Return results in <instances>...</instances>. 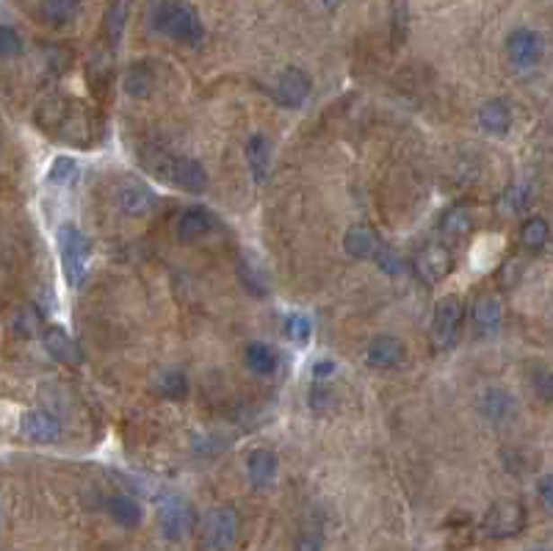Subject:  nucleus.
Wrapping results in <instances>:
<instances>
[{"label":"nucleus","mask_w":553,"mask_h":551,"mask_svg":"<svg viewBox=\"0 0 553 551\" xmlns=\"http://www.w3.org/2000/svg\"><path fill=\"white\" fill-rule=\"evenodd\" d=\"M548 239H550V228H548V222L542 216H531V219H526L523 222V228H521V241H523V247L526 249H542L545 244H548Z\"/></svg>","instance_id":"bb28decb"},{"label":"nucleus","mask_w":553,"mask_h":551,"mask_svg":"<svg viewBox=\"0 0 553 551\" xmlns=\"http://www.w3.org/2000/svg\"><path fill=\"white\" fill-rule=\"evenodd\" d=\"M407 36V0H393V45Z\"/></svg>","instance_id":"c9c22d12"},{"label":"nucleus","mask_w":553,"mask_h":551,"mask_svg":"<svg viewBox=\"0 0 553 551\" xmlns=\"http://www.w3.org/2000/svg\"><path fill=\"white\" fill-rule=\"evenodd\" d=\"M377 264H379V269L382 272H388V275H401L404 272V261H401V255L396 252V249H390V247H377Z\"/></svg>","instance_id":"f704fd0d"},{"label":"nucleus","mask_w":553,"mask_h":551,"mask_svg":"<svg viewBox=\"0 0 553 551\" xmlns=\"http://www.w3.org/2000/svg\"><path fill=\"white\" fill-rule=\"evenodd\" d=\"M22 53L20 33L9 25H0V59H14Z\"/></svg>","instance_id":"72a5a7b5"},{"label":"nucleus","mask_w":553,"mask_h":551,"mask_svg":"<svg viewBox=\"0 0 553 551\" xmlns=\"http://www.w3.org/2000/svg\"><path fill=\"white\" fill-rule=\"evenodd\" d=\"M297 551H321V537L313 535V532L299 535V540H297Z\"/></svg>","instance_id":"4c0bfd02"},{"label":"nucleus","mask_w":553,"mask_h":551,"mask_svg":"<svg viewBox=\"0 0 553 551\" xmlns=\"http://www.w3.org/2000/svg\"><path fill=\"white\" fill-rule=\"evenodd\" d=\"M156 194L144 186V183L138 180H125L122 183V189H120V205L128 216H147V213H153L156 208Z\"/></svg>","instance_id":"dca6fc26"},{"label":"nucleus","mask_w":553,"mask_h":551,"mask_svg":"<svg viewBox=\"0 0 553 551\" xmlns=\"http://www.w3.org/2000/svg\"><path fill=\"white\" fill-rule=\"evenodd\" d=\"M141 164L144 169L156 175L158 180L169 183L174 189H183V192H192V194H202L208 189V172L200 161L189 158V156H174V153H166L161 147H144L141 150Z\"/></svg>","instance_id":"f03ea898"},{"label":"nucleus","mask_w":553,"mask_h":551,"mask_svg":"<svg viewBox=\"0 0 553 551\" xmlns=\"http://www.w3.org/2000/svg\"><path fill=\"white\" fill-rule=\"evenodd\" d=\"M244 360H246V366H249V369H252L257 377H269V375L277 372V352H274L269 344H263V341L246 344Z\"/></svg>","instance_id":"5701e85b"},{"label":"nucleus","mask_w":553,"mask_h":551,"mask_svg":"<svg viewBox=\"0 0 553 551\" xmlns=\"http://www.w3.org/2000/svg\"><path fill=\"white\" fill-rule=\"evenodd\" d=\"M150 25L180 45H200L205 36L202 20L186 0H156L150 6Z\"/></svg>","instance_id":"7ed1b4c3"},{"label":"nucleus","mask_w":553,"mask_h":551,"mask_svg":"<svg viewBox=\"0 0 553 551\" xmlns=\"http://www.w3.org/2000/svg\"><path fill=\"white\" fill-rule=\"evenodd\" d=\"M404 357H407V349H404V341H398L396 336H377L365 352V360L374 369H393V366L404 363Z\"/></svg>","instance_id":"ddd939ff"},{"label":"nucleus","mask_w":553,"mask_h":551,"mask_svg":"<svg viewBox=\"0 0 553 551\" xmlns=\"http://www.w3.org/2000/svg\"><path fill=\"white\" fill-rule=\"evenodd\" d=\"M81 14V0H42V17L50 25H69Z\"/></svg>","instance_id":"a878e982"},{"label":"nucleus","mask_w":553,"mask_h":551,"mask_svg":"<svg viewBox=\"0 0 553 551\" xmlns=\"http://www.w3.org/2000/svg\"><path fill=\"white\" fill-rule=\"evenodd\" d=\"M246 164L254 183H266L272 175V141L263 133H254L246 141Z\"/></svg>","instance_id":"f3484780"},{"label":"nucleus","mask_w":553,"mask_h":551,"mask_svg":"<svg viewBox=\"0 0 553 551\" xmlns=\"http://www.w3.org/2000/svg\"><path fill=\"white\" fill-rule=\"evenodd\" d=\"M158 521H161V532H164L166 540H183V537H189L194 532L197 512L186 499L166 496L158 504Z\"/></svg>","instance_id":"423d86ee"},{"label":"nucleus","mask_w":553,"mask_h":551,"mask_svg":"<svg viewBox=\"0 0 553 551\" xmlns=\"http://www.w3.org/2000/svg\"><path fill=\"white\" fill-rule=\"evenodd\" d=\"M277 455L269 449H254L246 460V471H249V480L254 488H269L277 480Z\"/></svg>","instance_id":"6ab92c4d"},{"label":"nucleus","mask_w":553,"mask_h":551,"mask_svg":"<svg viewBox=\"0 0 553 551\" xmlns=\"http://www.w3.org/2000/svg\"><path fill=\"white\" fill-rule=\"evenodd\" d=\"M108 512L120 527H138L141 524V504L130 496H111L108 499Z\"/></svg>","instance_id":"393cba45"},{"label":"nucleus","mask_w":553,"mask_h":551,"mask_svg":"<svg viewBox=\"0 0 553 551\" xmlns=\"http://www.w3.org/2000/svg\"><path fill=\"white\" fill-rule=\"evenodd\" d=\"M540 496H542L545 507H550V504H553V493H550V476H542V480H540Z\"/></svg>","instance_id":"ea45409f"},{"label":"nucleus","mask_w":553,"mask_h":551,"mask_svg":"<svg viewBox=\"0 0 553 551\" xmlns=\"http://www.w3.org/2000/svg\"><path fill=\"white\" fill-rule=\"evenodd\" d=\"M531 551H548V548H531Z\"/></svg>","instance_id":"37998d69"},{"label":"nucleus","mask_w":553,"mask_h":551,"mask_svg":"<svg viewBox=\"0 0 553 551\" xmlns=\"http://www.w3.org/2000/svg\"><path fill=\"white\" fill-rule=\"evenodd\" d=\"M36 120H40L42 131L58 136L61 141L78 144V147H89L94 141V114L78 100L50 97L40 105Z\"/></svg>","instance_id":"f257e3e1"},{"label":"nucleus","mask_w":553,"mask_h":551,"mask_svg":"<svg viewBox=\"0 0 553 551\" xmlns=\"http://www.w3.org/2000/svg\"><path fill=\"white\" fill-rule=\"evenodd\" d=\"M308 97H310V78L305 76V72L297 67L282 69V76L277 81V100L282 105L299 108Z\"/></svg>","instance_id":"f8f14e48"},{"label":"nucleus","mask_w":553,"mask_h":551,"mask_svg":"<svg viewBox=\"0 0 553 551\" xmlns=\"http://www.w3.org/2000/svg\"><path fill=\"white\" fill-rule=\"evenodd\" d=\"M161 391H164V396H169V399H183L189 393V380H186V375L183 372H177V369H169V372H164L161 375Z\"/></svg>","instance_id":"473e14b6"},{"label":"nucleus","mask_w":553,"mask_h":551,"mask_svg":"<svg viewBox=\"0 0 553 551\" xmlns=\"http://www.w3.org/2000/svg\"><path fill=\"white\" fill-rule=\"evenodd\" d=\"M17 330L22 336H36V330H40V316H36V311L33 308H28L20 319H17Z\"/></svg>","instance_id":"e433bc0d"},{"label":"nucleus","mask_w":553,"mask_h":551,"mask_svg":"<svg viewBox=\"0 0 553 551\" xmlns=\"http://www.w3.org/2000/svg\"><path fill=\"white\" fill-rule=\"evenodd\" d=\"M45 347H48L50 357L64 363V366H81L84 363V352L76 344V339H72L67 330L56 327V324L45 330Z\"/></svg>","instance_id":"2eb2a0df"},{"label":"nucleus","mask_w":553,"mask_h":551,"mask_svg":"<svg viewBox=\"0 0 553 551\" xmlns=\"http://www.w3.org/2000/svg\"><path fill=\"white\" fill-rule=\"evenodd\" d=\"M415 269L426 283H440L446 280L454 269V258H451V249L446 244H429L418 252L415 258Z\"/></svg>","instance_id":"1a4fd4ad"},{"label":"nucleus","mask_w":553,"mask_h":551,"mask_svg":"<svg viewBox=\"0 0 553 551\" xmlns=\"http://www.w3.org/2000/svg\"><path fill=\"white\" fill-rule=\"evenodd\" d=\"M459 324H462V303L459 297H442L434 308L432 316V344L437 349H449L454 347L457 336H459Z\"/></svg>","instance_id":"6e6552de"},{"label":"nucleus","mask_w":553,"mask_h":551,"mask_svg":"<svg viewBox=\"0 0 553 551\" xmlns=\"http://www.w3.org/2000/svg\"><path fill=\"white\" fill-rule=\"evenodd\" d=\"M78 177V161L69 158V156H58L53 164H50V172H48V180L53 186H69L72 180Z\"/></svg>","instance_id":"7c9ffc66"},{"label":"nucleus","mask_w":553,"mask_h":551,"mask_svg":"<svg viewBox=\"0 0 553 551\" xmlns=\"http://www.w3.org/2000/svg\"><path fill=\"white\" fill-rule=\"evenodd\" d=\"M531 203V192L526 186H509L501 197H498V211L504 216H518L526 205Z\"/></svg>","instance_id":"c756f323"},{"label":"nucleus","mask_w":553,"mask_h":551,"mask_svg":"<svg viewBox=\"0 0 553 551\" xmlns=\"http://www.w3.org/2000/svg\"><path fill=\"white\" fill-rule=\"evenodd\" d=\"M506 53L512 59L514 67H521V69H529L540 61L542 56V40H540V33L531 31V28H518V31H512L509 33V40H506Z\"/></svg>","instance_id":"9d476101"},{"label":"nucleus","mask_w":553,"mask_h":551,"mask_svg":"<svg viewBox=\"0 0 553 551\" xmlns=\"http://www.w3.org/2000/svg\"><path fill=\"white\" fill-rule=\"evenodd\" d=\"M20 432L31 444H56V440H61V424L48 411H28L20 419Z\"/></svg>","instance_id":"9b49d317"},{"label":"nucleus","mask_w":553,"mask_h":551,"mask_svg":"<svg viewBox=\"0 0 553 551\" xmlns=\"http://www.w3.org/2000/svg\"><path fill=\"white\" fill-rule=\"evenodd\" d=\"M514 411V402L504 388H485L478 393V413L490 424H504Z\"/></svg>","instance_id":"a211bd4d"},{"label":"nucleus","mask_w":553,"mask_h":551,"mask_svg":"<svg viewBox=\"0 0 553 551\" xmlns=\"http://www.w3.org/2000/svg\"><path fill=\"white\" fill-rule=\"evenodd\" d=\"M526 527V510L521 501H498L482 521V532L493 540H506L521 535Z\"/></svg>","instance_id":"0eeeda50"},{"label":"nucleus","mask_w":553,"mask_h":551,"mask_svg":"<svg viewBox=\"0 0 553 551\" xmlns=\"http://www.w3.org/2000/svg\"><path fill=\"white\" fill-rule=\"evenodd\" d=\"M478 125H482V131L490 136H506L509 125H512L509 105L504 100H487L482 108H478Z\"/></svg>","instance_id":"aec40b11"},{"label":"nucleus","mask_w":553,"mask_h":551,"mask_svg":"<svg viewBox=\"0 0 553 551\" xmlns=\"http://www.w3.org/2000/svg\"><path fill=\"white\" fill-rule=\"evenodd\" d=\"M128 12H130V0H114L103 20V40L108 42V48L114 50L120 36L125 31V23H128Z\"/></svg>","instance_id":"b1692460"},{"label":"nucleus","mask_w":553,"mask_h":551,"mask_svg":"<svg viewBox=\"0 0 553 551\" xmlns=\"http://www.w3.org/2000/svg\"><path fill=\"white\" fill-rule=\"evenodd\" d=\"M313 336V321L305 313H290L285 319V339L293 344H308Z\"/></svg>","instance_id":"2f4dec72"},{"label":"nucleus","mask_w":553,"mask_h":551,"mask_svg":"<svg viewBox=\"0 0 553 551\" xmlns=\"http://www.w3.org/2000/svg\"><path fill=\"white\" fill-rule=\"evenodd\" d=\"M125 92L130 97H147L153 92V72L147 64H136L128 69V76H125Z\"/></svg>","instance_id":"c85d7f7f"},{"label":"nucleus","mask_w":553,"mask_h":551,"mask_svg":"<svg viewBox=\"0 0 553 551\" xmlns=\"http://www.w3.org/2000/svg\"><path fill=\"white\" fill-rule=\"evenodd\" d=\"M504 321V308L495 297H490V294H485V297H478L476 305H473V324L478 327V333H498V327Z\"/></svg>","instance_id":"4be33fe9"},{"label":"nucleus","mask_w":553,"mask_h":551,"mask_svg":"<svg viewBox=\"0 0 553 551\" xmlns=\"http://www.w3.org/2000/svg\"><path fill=\"white\" fill-rule=\"evenodd\" d=\"M58 252H61V269L67 277V285L78 288L86 280V272L92 266V244L76 225L58 228Z\"/></svg>","instance_id":"20e7f679"},{"label":"nucleus","mask_w":553,"mask_h":551,"mask_svg":"<svg viewBox=\"0 0 553 551\" xmlns=\"http://www.w3.org/2000/svg\"><path fill=\"white\" fill-rule=\"evenodd\" d=\"M216 228V216L208 211V208H189V211H183V216L177 219V239L180 241H200L205 239L210 230Z\"/></svg>","instance_id":"4468645a"},{"label":"nucleus","mask_w":553,"mask_h":551,"mask_svg":"<svg viewBox=\"0 0 553 551\" xmlns=\"http://www.w3.org/2000/svg\"><path fill=\"white\" fill-rule=\"evenodd\" d=\"M540 393H542V399L550 396V375L548 372H542V377H540Z\"/></svg>","instance_id":"a19ab883"},{"label":"nucleus","mask_w":553,"mask_h":551,"mask_svg":"<svg viewBox=\"0 0 553 551\" xmlns=\"http://www.w3.org/2000/svg\"><path fill=\"white\" fill-rule=\"evenodd\" d=\"M238 512L233 507H213L200 524V551H230L238 540Z\"/></svg>","instance_id":"39448f33"},{"label":"nucleus","mask_w":553,"mask_h":551,"mask_svg":"<svg viewBox=\"0 0 553 551\" xmlns=\"http://www.w3.org/2000/svg\"><path fill=\"white\" fill-rule=\"evenodd\" d=\"M440 228H442V236H449L451 241H459V239H465L470 233L473 219H470V213L465 208H451L446 216H442Z\"/></svg>","instance_id":"cd10ccee"},{"label":"nucleus","mask_w":553,"mask_h":551,"mask_svg":"<svg viewBox=\"0 0 553 551\" xmlns=\"http://www.w3.org/2000/svg\"><path fill=\"white\" fill-rule=\"evenodd\" d=\"M377 247H379V239L371 225H352L343 236V249L352 258H368V255L377 252Z\"/></svg>","instance_id":"412c9836"},{"label":"nucleus","mask_w":553,"mask_h":551,"mask_svg":"<svg viewBox=\"0 0 553 551\" xmlns=\"http://www.w3.org/2000/svg\"><path fill=\"white\" fill-rule=\"evenodd\" d=\"M324 4H326V6H329V9H335V6H338V4H341V0H324Z\"/></svg>","instance_id":"79ce46f5"},{"label":"nucleus","mask_w":553,"mask_h":551,"mask_svg":"<svg viewBox=\"0 0 553 551\" xmlns=\"http://www.w3.org/2000/svg\"><path fill=\"white\" fill-rule=\"evenodd\" d=\"M335 369H338V366L332 363V360H318L313 366V377H332V375H335Z\"/></svg>","instance_id":"58836bf2"}]
</instances>
